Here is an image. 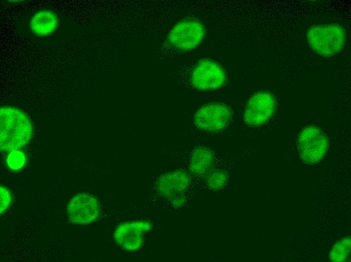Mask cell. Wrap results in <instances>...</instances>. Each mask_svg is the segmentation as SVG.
<instances>
[{
    "instance_id": "9c48e42d",
    "label": "cell",
    "mask_w": 351,
    "mask_h": 262,
    "mask_svg": "<svg viewBox=\"0 0 351 262\" xmlns=\"http://www.w3.org/2000/svg\"><path fill=\"white\" fill-rule=\"evenodd\" d=\"M150 223L145 221L127 222L115 229L114 238L123 248L130 251L138 249L143 242V234L149 230Z\"/></svg>"
},
{
    "instance_id": "6da1fadb",
    "label": "cell",
    "mask_w": 351,
    "mask_h": 262,
    "mask_svg": "<svg viewBox=\"0 0 351 262\" xmlns=\"http://www.w3.org/2000/svg\"><path fill=\"white\" fill-rule=\"evenodd\" d=\"M32 135L31 121L22 110L11 106L0 109V148L11 151L20 149L29 142Z\"/></svg>"
},
{
    "instance_id": "8fae6325",
    "label": "cell",
    "mask_w": 351,
    "mask_h": 262,
    "mask_svg": "<svg viewBox=\"0 0 351 262\" xmlns=\"http://www.w3.org/2000/svg\"><path fill=\"white\" fill-rule=\"evenodd\" d=\"M350 251V237H346L337 242L332 248L330 259L333 261H344L348 257Z\"/></svg>"
},
{
    "instance_id": "7a4b0ae2",
    "label": "cell",
    "mask_w": 351,
    "mask_h": 262,
    "mask_svg": "<svg viewBox=\"0 0 351 262\" xmlns=\"http://www.w3.org/2000/svg\"><path fill=\"white\" fill-rule=\"evenodd\" d=\"M346 38L345 29L337 24L314 25L307 32V38L311 48L324 57H330L340 52L344 47Z\"/></svg>"
},
{
    "instance_id": "ba28073f",
    "label": "cell",
    "mask_w": 351,
    "mask_h": 262,
    "mask_svg": "<svg viewBox=\"0 0 351 262\" xmlns=\"http://www.w3.org/2000/svg\"><path fill=\"white\" fill-rule=\"evenodd\" d=\"M99 205L96 199L87 193H79L68 203L67 212L70 221L85 225L95 221L99 214Z\"/></svg>"
},
{
    "instance_id": "5b68a950",
    "label": "cell",
    "mask_w": 351,
    "mask_h": 262,
    "mask_svg": "<svg viewBox=\"0 0 351 262\" xmlns=\"http://www.w3.org/2000/svg\"><path fill=\"white\" fill-rule=\"evenodd\" d=\"M231 116V109L227 105L219 102L211 103L198 110L195 114L194 123L201 130L217 131L229 123Z\"/></svg>"
},
{
    "instance_id": "8992f818",
    "label": "cell",
    "mask_w": 351,
    "mask_h": 262,
    "mask_svg": "<svg viewBox=\"0 0 351 262\" xmlns=\"http://www.w3.org/2000/svg\"><path fill=\"white\" fill-rule=\"evenodd\" d=\"M226 74L217 62L210 59L199 62L194 68L191 77L194 87L200 90H213L225 83Z\"/></svg>"
},
{
    "instance_id": "30bf717a",
    "label": "cell",
    "mask_w": 351,
    "mask_h": 262,
    "mask_svg": "<svg viewBox=\"0 0 351 262\" xmlns=\"http://www.w3.org/2000/svg\"><path fill=\"white\" fill-rule=\"evenodd\" d=\"M58 19L55 14L49 10H41L32 17L30 26L32 31L38 35L51 33L56 28Z\"/></svg>"
},
{
    "instance_id": "4fadbf2b",
    "label": "cell",
    "mask_w": 351,
    "mask_h": 262,
    "mask_svg": "<svg viewBox=\"0 0 351 262\" xmlns=\"http://www.w3.org/2000/svg\"><path fill=\"white\" fill-rule=\"evenodd\" d=\"M0 213L3 214L9 207L12 201L10 190L5 186H0Z\"/></svg>"
},
{
    "instance_id": "52a82bcc",
    "label": "cell",
    "mask_w": 351,
    "mask_h": 262,
    "mask_svg": "<svg viewBox=\"0 0 351 262\" xmlns=\"http://www.w3.org/2000/svg\"><path fill=\"white\" fill-rule=\"evenodd\" d=\"M275 100L272 94L259 92L248 101L244 112V119L248 124L256 126L264 124L273 114Z\"/></svg>"
},
{
    "instance_id": "3957f363",
    "label": "cell",
    "mask_w": 351,
    "mask_h": 262,
    "mask_svg": "<svg viewBox=\"0 0 351 262\" xmlns=\"http://www.w3.org/2000/svg\"><path fill=\"white\" fill-rule=\"evenodd\" d=\"M328 147V140L317 127L309 126L300 133L298 147L302 160L306 164H315L322 159Z\"/></svg>"
},
{
    "instance_id": "7c38bea8",
    "label": "cell",
    "mask_w": 351,
    "mask_h": 262,
    "mask_svg": "<svg viewBox=\"0 0 351 262\" xmlns=\"http://www.w3.org/2000/svg\"><path fill=\"white\" fill-rule=\"evenodd\" d=\"M26 162L25 154L19 149L11 151L7 157V164L13 171H18L24 167Z\"/></svg>"
},
{
    "instance_id": "277c9868",
    "label": "cell",
    "mask_w": 351,
    "mask_h": 262,
    "mask_svg": "<svg viewBox=\"0 0 351 262\" xmlns=\"http://www.w3.org/2000/svg\"><path fill=\"white\" fill-rule=\"evenodd\" d=\"M205 35V29L198 20L188 18L178 23L170 30L167 42L180 50H190L198 46Z\"/></svg>"
}]
</instances>
